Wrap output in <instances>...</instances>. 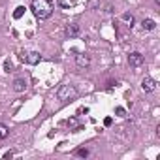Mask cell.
I'll return each mask as SVG.
<instances>
[{"label": "cell", "instance_id": "obj_14", "mask_svg": "<svg viewBox=\"0 0 160 160\" xmlns=\"http://www.w3.org/2000/svg\"><path fill=\"white\" fill-rule=\"evenodd\" d=\"M75 155L81 156V158H87L89 156V149H77V151H75Z\"/></svg>", "mask_w": 160, "mask_h": 160}, {"label": "cell", "instance_id": "obj_11", "mask_svg": "<svg viewBox=\"0 0 160 160\" xmlns=\"http://www.w3.org/2000/svg\"><path fill=\"white\" fill-rule=\"evenodd\" d=\"M66 124H68L70 128H74V130H81V126H77V119H75V117L68 119V121H66Z\"/></svg>", "mask_w": 160, "mask_h": 160}, {"label": "cell", "instance_id": "obj_6", "mask_svg": "<svg viewBox=\"0 0 160 160\" xmlns=\"http://www.w3.org/2000/svg\"><path fill=\"white\" fill-rule=\"evenodd\" d=\"M64 34H66V38H77L79 36V26L75 25V23H72V25H68L66 26V30H64Z\"/></svg>", "mask_w": 160, "mask_h": 160}, {"label": "cell", "instance_id": "obj_15", "mask_svg": "<svg viewBox=\"0 0 160 160\" xmlns=\"http://www.w3.org/2000/svg\"><path fill=\"white\" fill-rule=\"evenodd\" d=\"M4 72H8V74L13 72V64H11L10 60H6V62H4Z\"/></svg>", "mask_w": 160, "mask_h": 160}, {"label": "cell", "instance_id": "obj_20", "mask_svg": "<svg viewBox=\"0 0 160 160\" xmlns=\"http://www.w3.org/2000/svg\"><path fill=\"white\" fill-rule=\"evenodd\" d=\"M155 2H156V4H160V0H155Z\"/></svg>", "mask_w": 160, "mask_h": 160}, {"label": "cell", "instance_id": "obj_12", "mask_svg": "<svg viewBox=\"0 0 160 160\" xmlns=\"http://www.w3.org/2000/svg\"><path fill=\"white\" fill-rule=\"evenodd\" d=\"M122 21L128 23V26H132L134 25V15H132V13H122Z\"/></svg>", "mask_w": 160, "mask_h": 160}, {"label": "cell", "instance_id": "obj_3", "mask_svg": "<svg viewBox=\"0 0 160 160\" xmlns=\"http://www.w3.org/2000/svg\"><path fill=\"white\" fill-rule=\"evenodd\" d=\"M21 59H23L25 62H29V64H38V62L41 60L40 53H36V51H32V53H23V55H21Z\"/></svg>", "mask_w": 160, "mask_h": 160}, {"label": "cell", "instance_id": "obj_5", "mask_svg": "<svg viewBox=\"0 0 160 160\" xmlns=\"http://www.w3.org/2000/svg\"><path fill=\"white\" fill-rule=\"evenodd\" d=\"M128 62H130V66H141L143 64V55L141 53H130L128 55Z\"/></svg>", "mask_w": 160, "mask_h": 160}, {"label": "cell", "instance_id": "obj_4", "mask_svg": "<svg viewBox=\"0 0 160 160\" xmlns=\"http://www.w3.org/2000/svg\"><path fill=\"white\" fill-rule=\"evenodd\" d=\"M75 64H77L79 68H87L90 64V57L87 53H79V55H75Z\"/></svg>", "mask_w": 160, "mask_h": 160}, {"label": "cell", "instance_id": "obj_8", "mask_svg": "<svg viewBox=\"0 0 160 160\" xmlns=\"http://www.w3.org/2000/svg\"><path fill=\"white\" fill-rule=\"evenodd\" d=\"M25 89H26V79L17 77L15 81H13V90H15V92H23Z\"/></svg>", "mask_w": 160, "mask_h": 160}, {"label": "cell", "instance_id": "obj_17", "mask_svg": "<svg viewBox=\"0 0 160 160\" xmlns=\"http://www.w3.org/2000/svg\"><path fill=\"white\" fill-rule=\"evenodd\" d=\"M104 124H106V126H111V124H113V119H111V117H106V119H104Z\"/></svg>", "mask_w": 160, "mask_h": 160}, {"label": "cell", "instance_id": "obj_1", "mask_svg": "<svg viewBox=\"0 0 160 160\" xmlns=\"http://www.w3.org/2000/svg\"><path fill=\"white\" fill-rule=\"evenodd\" d=\"M30 10L38 19H47V17H51L55 6H53L51 0H32Z\"/></svg>", "mask_w": 160, "mask_h": 160}, {"label": "cell", "instance_id": "obj_18", "mask_svg": "<svg viewBox=\"0 0 160 160\" xmlns=\"http://www.w3.org/2000/svg\"><path fill=\"white\" fill-rule=\"evenodd\" d=\"M77 113H79V115H83V113H89V109H87V107H81V109L77 111Z\"/></svg>", "mask_w": 160, "mask_h": 160}, {"label": "cell", "instance_id": "obj_19", "mask_svg": "<svg viewBox=\"0 0 160 160\" xmlns=\"http://www.w3.org/2000/svg\"><path fill=\"white\" fill-rule=\"evenodd\" d=\"M11 156H13V151H8V152L4 155V158H11Z\"/></svg>", "mask_w": 160, "mask_h": 160}, {"label": "cell", "instance_id": "obj_2", "mask_svg": "<svg viewBox=\"0 0 160 160\" xmlns=\"http://www.w3.org/2000/svg\"><path fill=\"white\" fill-rule=\"evenodd\" d=\"M59 100H62V102H68V100H72V98H75V94H77V90H75V87L74 85H62L60 89H59Z\"/></svg>", "mask_w": 160, "mask_h": 160}, {"label": "cell", "instance_id": "obj_10", "mask_svg": "<svg viewBox=\"0 0 160 160\" xmlns=\"http://www.w3.org/2000/svg\"><path fill=\"white\" fill-rule=\"evenodd\" d=\"M8 136H10V128L6 126V124L0 122V140H6Z\"/></svg>", "mask_w": 160, "mask_h": 160}, {"label": "cell", "instance_id": "obj_13", "mask_svg": "<svg viewBox=\"0 0 160 160\" xmlns=\"http://www.w3.org/2000/svg\"><path fill=\"white\" fill-rule=\"evenodd\" d=\"M23 13H25V8H23V6H19V8H15V11H13V17L21 19V17H23Z\"/></svg>", "mask_w": 160, "mask_h": 160}, {"label": "cell", "instance_id": "obj_9", "mask_svg": "<svg viewBox=\"0 0 160 160\" xmlns=\"http://www.w3.org/2000/svg\"><path fill=\"white\" fill-rule=\"evenodd\" d=\"M141 26H143V30H155L156 29V23L152 19H143L141 21Z\"/></svg>", "mask_w": 160, "mask_h": 160}, {"label": "cell", "instance_id": "obj_16", "mask_svg": "<svg viewBox=\"0 0 160 160\" xmlns=\"http://www.w3.org/2000/svg\"><path fill=\"white\" fill-rule=\"evenodd\" d=\"M115 113L119 117H124V115H126V111H124V107H115Z\"/></svg>", "mask_w": 160, "mask_h": 160}, {"label": "cell", "instance_id": "obj_7", "mask_svg": "<svg viewBox=\"0 0 160 160\" xmlns=\"http://www.w3.org/2000/svg\"><path fill=\"white\" fill-rule=\"evenodd\" d=\"M141 89L145 90V92H152V90L156 89L155 79H151V77H143V81H141Z\"/></svg>", "mask_w": 160, "mask_h": 160}]
</instances>
